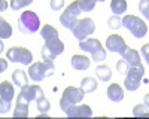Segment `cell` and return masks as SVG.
Instances as JSON below:
<instances>
[{
	"mask_svg": "<svg viewBox=\"0 0 149 119\" xmlns=\"http://www.w3.org/2000/svg\"><path fill=\"white\" fill-rule=\"evenodd\" d=\"M40 27V19L37 17L36 12L31 10H26L19 15L18 19V28L21 33L24 34H30V33H36Z\"/></svg>",
	"mask_w": 149,
	"mask_h": 119,
	"instance_id": "cell-1",
	"label": "cell"
},
{
	"mask_svg": "<svg viewBox=\"0 0 149 119\" xmlns=\"http://www.w3.org/2000/svg\"><path fill=\"white\" fill-rule=\"evenodd\" d=\"M122 27H125L134 37H137V39L145 37L146 33H148V27H146L145 21L137 18V17H134V15H125L124 17Z\"/></svg>",
	"mask_w": 149,
	"mask_h": 119,
	"instance_id": "cell-2",
	"label": "cell"
},
{
	"mask_svg": "<svg viewBox=\"0 0 149 119\" xmlns=\"http://www.w3.org/2000/svg\"><path fill=\"white\" fill-rule=\"evenodd\" d=\"M79 48L84 52H90L91 58L95 63H100L103 59H106V51L102 46L100 40L97 39H88V40H81L79 42Z\"/></svg>",
	"mask_w": 149,
	"mask_h": 119,
	"instance_id": "cell-3",
	"label": "cell"
},
{
	"mask_svg": "<svg viewBox=\"0 0 149 119\" xmlns=\"http://www.w3.org/2000/svg\"><path fill=\"white\" fill-rule=\"evenodd\" d=\"M81 12H82L81 2H73V3H70V5L66 8V10L63 12V14H61V17H60L61 26H63L64 28L72 30L74 26H76L78 17H79Z\"/></svg>",
	"mask_w": 149,
	"mask_h": 119,
	"instance_id": "cell-4",
	"label": "cell"
},
{
	"mask_svg": "<svg viewBox=\"0 0 149 119\" xmlns=\"http://www.w3.org/2000/svg\"><path fill=\"white\" fill-rule=\"evenodd\" d=\"M64 52V43L58 37L45 40V46L42 48V58L46 63H54L55 57Z\"/></svg>",
	"mask_w": 149,
	"mask_h": 119,
	"instance_id": "cell-5",
	"label": "cell"
},
{
	"mask_svg": "<svg viewBox=\"0 0 149 119\" xmlns=\"http://www.w3.org/2000/svg\"><path fill=\"white\" fill-rule=\"evenodd\" d=\"M55 71V66L54 63H34L30 66V70H29V76L31 80L34 82H42L45 77L54 75Z\"/></svg>",
	"mask_w": 149,
	"mask_h": 119,
	"instance_id": "cell-6",
	"label": "cell"
},
{
	"mask_svg": "<svg viewBox=\"0 0 149 119\" xmlns=\"http://www.w3.org/2000/svg\"><path fill=\"white\" fill-rule=\"evenodd\" d=\"M84 95L85 92L82 91V88H74V86H67L63 92V97L60 100V107L61 110L66 112L70 106L73 104H78L79 101L84 100Z\"/></svg>",
	"mask_w": 149,
	"mask_h": 119,
	"instance_id": "cell-7",
	"label": "cell"
},
{
	"mask_svg": "<svg viewBox=\"0 0 149 119\" xmlns=\"http://www.w3.org/2000/svg\"><path fill=\"white\" fill-rule=\"evenodd\" d=\"M143 75H145V68H143L142 64L130 67V70L125 75V82H124L125 89L127 91H136L137 89L140 86L142 80H143Z\"/></svg>",
	"mask_w": 149,
	"mask_h": 119,
	"instance_id": "cell-8",
	"label": "cell"
},
{
	"mask_svg": "<svg viewBox=\"0 0 149 119\" xmlns=\"http://www.w3.org/2000/svg\"><path fill=\"white\" fill-rule=\"evenodd\" d=\"M94 30H95L94 21L91 18H84V19H78L76 26L72 28V33L81 42V40H85L88 36H91L94 33Z\"/></svg>",
	"mask_w": 149,
	"mask_h": 119,
	"instance_id": "cell-9",
	"label": "cell"
},
{
	"mask_svg": "<svg viewBox=\"0 0 149 119\" xmlns=\"http://www.w3.org/2000/svg\"><path fill=\"white\" fill-rule=\"evenodd\" d=\"M6 58L12 63H21L24 66H30V63L33 61L31 52L29 49H26V48H22V46H14V48H10V49H8Z\"/></svg>",
	"mask_w": 149,
	"mask_h": 119,
	"instance_id": "cell-10",
	"label": "cell"
},
{
	"mask_svg": "<svg viewBox=\"0 0 149 119\" xmlns=\"http://www.w3.org/2000/svg\"><path fill=\"white\" fill-rule=\"evenodd\" d=\"M14 85L8 80H3L0 83V112H2V115L8 113V110L10 109V101L14 98Z\"/></svg>",
	"mask_w": 149,
	"mask_h": 119,
	"instance_id": "cell-11",
	"label": "cell"
},
{
	"mask_svg": "<svg viewBox=\"0 0 149 119\" xmlns=\"http://www.w3.org/2000/svg\"><path fill=\"white\" fill-rule=\"evenodd\" d=\"M106 48H107L109 51L116 52L119 55H124V54H125V51L128 49V46L125 45V40H124L121 36H118V34L109 36L107 40H106Z\"/></svg>",
	"mask_w": 149,
	"mask_h": 119,
	"instance_id": "cell-12",
	"label": "cell"
},
{
	"mask_svg": "<svg viewBox=\"0 0 149 119\" xmlns=\"http://www.w3.org/2000/svg\"><path fill=\"white\" fill-rule=\"evenodd\" d=\"M42 92V88L39 85H26V86H22L19 94H18V100L19 101H33L36 100V97Z\"/></svg>",
	"mask_w": 149,
	"mask_h": 119,
	"instance_id": "cell-13",
	"label": "cell"
},
{
	"mask_svg": "<svg viewBox=\"0 0 149 119\" xmlns=\"http://www.w3.org/2000/svg\"><path fill=\"white\" fill-rule=\"evenodd\" d=\"M66 115L69 118H76V116L78 118H90L93 115V110H91V107L86 106V104H82V106L73 104L66 110Z\"/></svg>",
	"mask_w": 149,
	"mask_h": 119,
	"instance_id": "cell-14",
	"label": "cell"
},
{
	"mask_svg": "<svg viewBox=\"0 0 149 119\" xmlns=\"http://www.w3.org/2000/svg\"><path fill=\"white\" fill-rule=\"evenodd\" d=\"M107 98L113 103H119L124 98V89L118 85V83H112L107 88Z\"/></svg>",
	"mask_w": 149,
	"mask_h": 119,
	"instance_id": "cell-15",
	"label": "cell"
},
{
	"mask_svg": "<svg viewBox=\"0 0 149 119\" xmlns=\"http://www.w3.org/2000/svg\"><path fill=\"white\" fill-rule=\"evenodd\" d=\"M90 59L84 55H73L72 57V67L74 70H88L90 68Z\"/></svg>",
	"mask_w": 149,
	"mask_h": 119,
	"instance_id": "cell-16",
	"label": "cell"
},
{
	"mask_svg": "<svg viewBox=\"0 0 149 119\" xmlns=\"http://www.w3.org/2000/svg\"><path fill=\"white\" fill-rule=\"evenodd\" d=\"M122 58L128 63L130 67H133V66H139V64H140V54H139L137 51H134V49H127L125 54L122 55Z\"/></svg>",
	"mask_w": 149,
	"mask_h": 119,
	"instance_id": "cell-17",
	"label": "cell"
},
{
	"mask_svg": "<svg viewBox=\"0 0 149 119\" xmlns=\"http://www.w3.org/2000/svg\"><path fill=\"white\" fill-rule=\"evenodd\" d=\"M12 80H14V83L17 86H19V88L29 85L27 75H26V71H24V70H15L14 73H12Z\"/></svg>",
	"mask_w": 149,
	"mask_h": 119,
	"instance_id": "cell-18",
	"label": "cell"
},
{
	"mask_svg": "<svg viewBox=\"0 0 149 119\" xmlns=\"http://www.w3.org/2000/svg\"><path fill=\"white\" fill-rule=\"evenodd\" d=\"M15 118H29V103L27 101H19L17 100V106L14 110Z\"/></svg>",
	"mask_w": 149,
	"mask_h": 119,
	"instance_id": "cell-19",
	"label": "cell"
},
{
	"mask_svg": "<svg viewBox=\"0 0 149 119\" xmlns=\"http://www.w3.org/2000/svg\"><path fill=\"white\" fill-rule=\"evenodd\" d=\"M36 104H37V110H39L40 113H48V110L51 109V104H49L48 98L45 97L43 91L36 97Z\"/></svg>",
	"mask_w": 149,
	"mask_h": 119,
	"instance_id": "cell-20",
	"label": "cell"
},
{
	"mask_svg": "<svg viewBox=\"0 0 149 119\" xmlns=\"http://www.w3.org/2000/svg\"><path fill=\"white\" fill-rule=\"evenodd\" d=\"M110 9L115 15H122V14H125V10H127V2L125 0H112Z\"/></svg>",
	"mask_w": 149,
	"mask_h": 119,
	"instance_id": "cell-21",
	"label": "cell"
},
{
	"mask_svg": "<svg viewBox=\"0 0 149 119\" xmlns=\"http://www.w3.org/2000/svg\"><path fill=\"white\" fill-rule=\"evenodd\" d=\"M81 88L85 94L86 92H94L97 89V80L94 77H84L81 80Z\"/></svg>",
	"mask_w": 149,
	"mask_h": 119,
	"instance_id": "cell-22",
	"label": "cell"
},
{
	"mask_svg": "<svg viewBox=\"0 0 149 119\" xmlns=\"http://www.w3.org/2000/svg\"><path fill=\"white\" fill-rule=\"evenodd\" d=\"M95 76L100 79L102 82H107L112 77V71H110V68L107 66H98L95 68Z\"/></svg>",
	"mask_w": 149,
	"mask_h": 119,
	"instance_id": "cell-23",
	"label": "cell"
},
{
	"mask_svg": "<svg viewBox=\"0 0 149 119\" xmlns=\"http://www.w3.org/2000/svg\"><path fill=\"white\" fill-rule=\"evenodd\" d=\"M40 34H42L43 40H49V39L58 37V31H57V28H54L52 26H48V24L42 27V31H40Z\"/></svg>",
	"mask_w": 149,
	"mask_h": 119,
	"instance_id": "cell-24",
	"label": "cell"
},
{
	"mask_svg": "<svg viewBox=\"0 0 149 119\" xmlns=\"http://www.w3.org/2000/svg\"><path fill=\"white\" fill-rule=\"evenodd\" d=\"M10 36H12V27L3 18H0V37L2 39H9Z\"/></svg>",
	"mask_w": 149,
	"mask_h": 119,
	"instance_id": "cell-25",
	"label": "cell"
},
{
	"mask_svg": "<svg viewBox=\"0 0 149 119\" xmlns=\"http://www.w3.org/2000/svg\"><path fill=\"white\" fill-rule=\"evenodd\" d=\"M133 115L137 116V118H148L149 116V110H148V106L146 104H137L133 110Z\"/></svg>",
	"mask_w": 149,
	"mask_h": 119,
	"instance_id": "cell-26",
	"label": "cell"
},
{
	"mask_svg": "<svg viewBox=\"0 0 149 119\" xmlns=\"http://www.w3.org/2000/svg\"><path fill=\"white\" fill-rule=\"evenodd\" d=\"M97 2H104V0H81V8L82 12H91Z\"/></svg>",
	"mask_w": 149,
	"mask_h": 119,
	"instance_id": "cell-27",
	"label": "cell"
},
{
	"mask_svg": "<svg viewBox=\"0 0 149 119\" xmlns=\"http://www.w3.org/2000/svg\"><path fill=\"white\" fill-rule=\"evenodd\" d=\"M107 27L112 28V30H118V28H121V27H122V19H119L118 15L110 17V18L107 19Z\"/></svg>",
	"mask_w": 149,
	"mask_h": 119,
	"instance_id": "cell-28",
	"label": "cell"
},
{
	"mask_svg": "<svg viewBox=\"0 0 149 119\" xmlns=\"http://www.w3.org/2000/svg\"><path fill=\"white\" fill-rule=\"evenodd\" d=\"M33 3V0H10V8L14 10H18L24 6H29Z\"/></svg>",
	"mask_w": 149,
	"mask_h": 119,
	"instance_id": "cell-29",
	"label": "cell"
},
{
	"mask_svg": "<svg viewBox=\"0 0 149 119\" xmlns=\"http://www.w3.org/2000/svg\"><path fill=\"white\" fill-rule=\"evenodd\" d=\"M139 10H140V14L149 21V0H140Z\"/></svg>",
	"mask_w": 149,
	"mask_h": 119,
	"instance_id": "cell-30",
	"label": "cell"
},
{
	"mask_svg": "<svg viewBox=\"0 0 149 119\" xmlns=\"http://www.w3.org/2000/svg\"><path fill=\"white\" fill-rule=\"evenodd\" d=\"M116 70L119 71V73H122V75H127V71L130 70V66H128V63L125 61V59H119V61L116 63Z\"/></svg>",
	"mask_w": 149,
	"mask_h": 119,
	"instance_id": "cell-31",
	"label": "cell"
},
{
	"mask_svg": "<svg viewBox=\"0 0 149 119\" xmlns=\"http://www.w3.org/2000/svg\"><path fill=\"white\" fill-rule=\"evenodd\" d=\"M64 6V0H51V9L52 10H60Z\"/></svg>",
	"mask_w": 149,
	"mask_h": 119,
	"instance_id": "cell-32",
	"label": "cell"
},
{
	"mask_svg": "<svg viewBox=\"0 0 149 119\" xmlns=\"http://www.w3.org/2000/svg\"><path fill=\"white\" fill-rule=\"evenodd\" d=\"M140 54H142V57L146 59V63L149 64V43H146V45H143V46H142Z\"/></svg>",
	"mask_w": 149,
	"mask_h": 119,
	"instance_id": "cell-33",
	"label": "cell"
},
{
	"mask_svg": "<svg viewBox=\"0 0 149 119\" xmlns=\"http://www.w3.org/2000/svg\"><path fill=\"white\" fill-rule=\"evenodd\" d=\"M8 67V64L5 63V59H2V67H0V73H3V71H5V68Z\"/></svg>",
	"mask_w": 149,
	"mask_h": 119,
	"instance_id": "cell-34",
	"label": "cell"
},
{
	"mask_svg": "<svg viewBox=\"0 0 149 119\" xmlns=\"http://www.w3.org/2000/svg\"><path fill=\"white\" fill-rule=\"evenodd\" d=\"M143 103H145V104L149 107V94H146L145 97H143Z\"/></svg>",
	"mask_w": 149,
	"mask_h": 119,
	"instance_id": "cell-35",
	"label": "cell"
}]
</instances>
